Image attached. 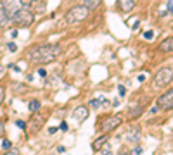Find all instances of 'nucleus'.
Returning <instances> with one entry per match:
<instances>
[{
	"instance_id": "1",
	"label": "nucleus",
	"mask_w": 173,
	"mask_h": 155,
	"mask_svg": "<svg viewBox=\"0 0 173 155\" xmlns=\"http://www.w3.org/2000/svg\"><path fill=\"white\" fill-rule=\"evenodd\" d=\"M61 54H62L61 45H52V43L50 45H35L30 50V59L31 62H38V64H50Z\"/></svg>"
},
{
	"instance_id": "2",
	"label": "nucleus",
	"mask_w": 173,
	"mask_h": 155,
	"mask_svg": "<svg viewBox=\"0 0 173 155\" xmlns=\"http://www.w3.org/2000/svg\"><path fill=\"white\" fill-rule=\"evenodd\" d=\"M11 22L16 28H30L35 22V12L28 7H21L19 11L11 17Z\"/></svg>"
},
{
	"instance_id": "3",
	"label": "nucleus",
	"mask_w": 173,
	"mask_h": 155,
	"mask_svg": "<svg viewBox=\"0 0 173 155\" xmlns=\"http://www.w3.org/2000/svg\"><path fill=\"white\" fill-rule=\"evenodd\" d=\"M88 16H90V11L81 4V5H73L71 7L69 11L64 14V19H66L68 24H80V22L86 21Z\"/></svg>"
},
{
	"instance_id": "4",
	"label": "nucleus",
	"mask_w": 173,
	"mask_h": 155,
	"mask_svg": "<svg viewBox=\"0 0 173 155\" xmlns=\"http://www.w3.org/2000/svg\"><path fill=\"white\" fill-rule=\"evenodd\" d=\"M123 123V117L121 116H104L101 121H99V129L101 133H111L114 129H118Z\"/></svg>"
},
{
	"instance_id": "5",
	"label": "nucleus",
	"mask_w": 173,
	"mask_h": 155,
	"mask_svg": "<svg viewBox=\"0 0 173 155\" xmlns=\"http://www.w3.org/2000/svg\"><path fill=\"white\" fill-rule=\"evenodd\" d=\"M171 81H173V67H163L154 74L152 85H154V88H164Z\"/></svg>"
},
{
	"instance_id": "6",
	"label": "nucleus",
	"mask_w": 173,
	"mask_h": 155,
	"mask_svg": "<svg viewBox=\"0 0 173 155\" xmlns=\"http://www.w3.org/2000/svg\"><path fill=\"white\" fill-rule=\"evenodd\" d=\"M157 109H161V110H171L173 109V88L166 90L157 98Z\"/></svg>"
},
{
	"instance_id": "7",
	"label": "nucleus",
	"mask_w": 173,
	"mask_h": 155,
	"mask_svg": "<svg viewBox=\"0 0 173 155\" xmlns=\"http://www.w3.org/2000/svg\"><path fill=\"white\" fill-rule=\"evenodd\" d=\"M45 124V117H42V116H38L37 112H33L31 119H30V123L26 124V129H30L28 133L30 134H35L38 133L40 129H42V126Z\"/></svg>"
},
{
	"instance_id": "8",
	"label": "nucleus",
	"mask_w": 173,
	"mask_h": 155,
	"mask_svg": "<svg viewBox=\"0 0 173 155\" xmlns=\"http://www.w3.org/2000/svg\"><path fill=\"white\" fill-rule=\"evenodd\" d=\"M0 5L4 7V9H5V12L12 17L23 7V4L19 2V0H0Z\"/></svg>"
},
{
	"instance_id": "9",
	"label": "nucleus",
	"mask_w": 173,
	"mask_h": 155,
	"mask_svg": "<svg viewBox=\"0 0 173 155\" xmlns=\"http://www.w3.org/2000/svg\"><path fill=\"white\" fill-rule=\"evenodd\" d=\"M88 116H90V109L86 107V105H78V107L73 110V117H75L78 123L86 121V119H88Z\"/></svg>"
},
{
	"instance_id": "10",
	"label": "nucleus",
	"mask_w": 173,
	"mask_h": 155,
	"mask_svg": "<svg viewBox=\"0 0 173 155\" xmlns=\"http://www.w3.org/2000/svg\"><path fill=\"white\" fill-rule=\"evenodd\" d=\"M116 5H118V11L126 14V12H132L135 9V2H133V0H118Z\"/></svg>"
},
{
	"instance_id": "11",
	"label": "nucleus",
	"mask_w": 173,
	"mask_h": 155,
	"mask_svg": "<svg viewBox=\"0 0 173 155\" xmlns=\"http://www.w3.org/2000/svg\"><path fill=\"white\" fill-rule=\"evenodd\" d=\"M159 52H163V54H171L173 52V36L164 38V40L159 43Z\"/></svg>"
},
{
	"instance_id": "12",
	"label": "nucleus",
	"mask_w": 173,
	"mask_h": 155,
	"mask_svg": "<svg viewBox=\"0 0 173 155\" xmlns=\"http://www.w3.org/2000/svg\"><path fill=\"white\" fill-rule=\"evenodd\" d=\"M125 140H128L130 143H139V140H140V128H132L128 133L125 134Z\"/></svg>"
},
{
	"instance_id": "13",
	"label": "nucleus",
	"mask_w": 173,
	"mask_h": 155,
	"mask_svg": "<svg viewBox=\"0 0 173 155\" xmlns=\"http://www.w3.org/2000/svg\"><path fill=\"white\" fill-rule=\"evenodd\" d=\"M142 112H144V107H142V105H133V107L128 110V114H126V119H128V121H135V119H139L142 116Z\"/></svg>"
},
{
	"instance_id": "14",
	"label": "nucleus",
	"mask_w": 173,
	"mask_h": 155,
	"mask_svg": "<svg viewBox=\"0 0 173 155\" xmlns=\"http://www.w3.org/2000/svg\"><path fill=\"white\" fill-rule=\"evenodd\" d=\"M108 140H109V134H108V133H102V136H99V138H95V140H94L92 148L95 150V152H99V150L102 148L104 145L108 143Z\"/></svg>"
},
{
	"instance_id": "15",
	"label": "nucleus",
	"mask_w": 173,
	"mask_h": 155,
	"mask_svg": "<svg viewBox=\"0 0 173 155\" xmlns=\"http://www.w3.org/2000/svg\"><path fill=\"white\" fill-rule=\"evenodd\" d=\"M104 0H83L81 4L88 9V11H95V9H99V7L102 5Z\"/></svg>"
},
{
	"instance_id": "16",
	"label": "nucleus",
	"mask_w": 173,
	"mask_h": 155,
	"mask_svg": "<svg viewBox=\"0 0 173 155\" xmlns=\"http://www.w3.org/2000/svg\"><path fill=\"white\" fill-rule=\"evenodd\" d=\"M7 24H11V16L5 12V9L0 5V28L7 26Z\"/></svg>"
},
{
	"instance_id": "17",
	"label": "nucleus",
	"mask_w": 173,
	"mask_h": 155,
	"mask_svg": "<svg viewBox=\"0 0 173 155\" xmlns=\"http://www.w3.org/2000/svg\"><path fill=\"white\" fill-rule=\"evenodd\" d=\"M40 109H42V102H40V100L33 98V100L28 102V110H30L31 114H33V112H38Z\"/></svg>"
},
{
	"instance_id": "18",
	"label": "nucleus",
	"mask_w": 173,
	"mask_h": 155,
	"mask_svg": "<svg viewBox=\"0 0 173 155\" xmlns=\"http://www.w3.org/2000/svg\"><path fill=\"white\" fill-rule=\"evenodd\" d=\"M31 5H35L33 9H35L37 12H42V14H43L45 11H47V5H45V0H33V4H31Z\"/></svg>"
},
{
	"instance_id": "19",
	"label": "nucleus",
	"mask_w": 173,
	"mask_h": 155,
	"mask_svg": "<svg viewBox=\"0 0 173 155\" xmlns=\"http://www.w3.org/2000/svg\"><path fill=\"white\" fill-rule=\"evenodd\" d=\"M99 152H101L102 155H113V148H111L109 145H104V147H102L101 150H99Z\"/></svg>"
},
{
	"instance_id": "20",
	"label": "nucleus",
	"mask_w": 173,
	"mask_h": 155,
	"mask_svg": "<svg viewBox=\"0 0 173 155\" xmlns=\"http://www.w3.org/2000/svg\"><path fill=\"white\" fill-rule=\"evenodd\" d=\"M5 100V86L0 85V107H2V103Z\"/></svg>"
},
{
	"instance_id": "21",
	"label": "nucleus",
	"mask_w": 173,
	"mask_h": 155,
	"mask_svg": "<svg viewBox=\"0 0 173 155\" xmlns=\"http://www.w3.org/2000/svg\"><path fill=\"white\" fill-rule=\"evenodd\" d=\"M88 107H92V109H95V110H97V109L101 107V102H99L97 98H92V100H90V103H88Z\"/></svg>"
},
{
	"instance_id": "22",
	"label": "nucleus",
	"mask_w": 173,
	"mask_h": 155,
	"mask_svg": "<svg viewBox=\"0 0 173 155\" xmlns=\"http://www.w3.org/2000/svg\"><path fill=\"white\" fill-rule=\"evenodd\" d=\"M4 136H5V121L0 119V138H4Z\"/></svg>"
},
{
	"instance_id": "23",
	"label": "nucleus",
	"mask_w": 173,
	"mask_h": 155,
	"mask_svg": "<svg viewBox=\"0 0 173 155\" xmlns=\"http://www.w3.org/2000/svg\"><path fill=\"white\" fill-rule=\"evenodd\" d=\"M2 147H4V150H9V148H12V143H11V140H7V138H2Z\"/></svg>"
},
{
	"instance_id": "24",
	"label": "nucleus",
	"mask_w": 173,
	"mask_h": 155,
	"mask_svg": "<svg viewBox=\"0 0 173 155\" xmlns=\"http://www.w3.org/2000/svg\"><path fill=\"white\" fill-rule=\"evenodd\" d=\"M24 91H26L24 85H21V83H16V93H17V95H23Z\"/></svg>"
},
{
	"instance_id": "25",
	"label": "nucleus",
	"mask_w": 173,
	"mask_h": 155,
	"mask_svg": "<svg viewBox=\"0 0 173 155\" xmlns=\"http://www.w3.org/2000/svg\"><path fill=\"white\" fill-rule=\"evenodd\" d=\"M2 155H19V150H14V148H9V150H5Z\"/></svg>"
},
{
	"instance_id": "26",
	"label": "nucleus",
	"mask_w": 173,
	"mask_h": 155,
	"mask_svg": "<svg viewBox=\"0 0 173 155\" xmlns=\"http://www.w3.org/2000/svg\"><path fill=\"white\" fill-rule=\"evenodd\" d=\"M16 126H17V128H21V129H26V123L21 121V119H17V121H16Z\"/></svg>"
},
{
	"instance_id": "27",
	"label": "nucleus",
	"mask_w": 173,
	"mask_h": 155,
	"mask_svg": "<svg viewBox=\"0 0 173 155\" xmlns=\"http://www.w3.org/2000/svg\"><path fill=\"white\" fill-rule=\"evenodd\" d=\"M144 38H146V40H151V38H154V31H151V29H149V31H146V33H144Z\"/></svg>"
},
{
	"instance_id": "28",
	"label": "nucleus",
	"mask_w": 173,
	"mask_h": 155,
	"mask_svg": "<svg viewBox=\"0 0 173 155\" xmlns=\"http://www.w3.org/2000/svg\"><path fill=\"white\" fill-rule=\"evenodd\" d=\"M7 48H9V52H16V50H17V45H16V43H9V45H7Z\"/></svg>"
},
{
	"instance_id": "29",
	"label": "nucleus",
	"mask_w": 173,
	"mask_h": 155,
	"mask_svg": "<svg viewBox=\"0 0 173 155\" xmlns=\"http://www.w3.org/2000/svg\"><path fill=\"white\" fill-rule=\"evenodd\" d=\"M38 76H40V78H47V71L43 69V67H40V69H38Z\"/></svg>"
},
{
	"instance_id": "30",
	"label": "nucleus",
	"mask_w": 173,
	"mask_h": 155,
	"mask_svg": "<svg viewBox=\"0 0 173 155\" xmlns=\"http://www.w3.org/2000/svg\"><path fill=\"white\" fill-rule=\"evenodd\" d=\"M140 153H142V148H140V147H135V148H133V152H132L130 155H140Z\"/></svg>"
},
{
	"instance_id": "31",
	"label": "nucleus",
	"mask_w": 173,
	"mask_h": 155,
	"mask_svg": "<svg viewBox=\"0 0 173 155\" xmlns=\"http://www.w3.org/2000/svg\"><path fill=\"white\" fill-rule=\"evenodd\" d=\"M19 2L23 4V7H28V5H31L33 4V0H19Z\"/></svg>"
},
{
	"instance_id": "32",
	"label": "nucleus",
	"mask_w": 173,
	"mask_h": 155,
	"mask_svg": "<svg viewBox=\"0 0 173 155\" xmlns=\"http://www.w3.org/2000/svg\"><path fill=\"white\" fill-rule=\"evenodd\" d=\"M168 12L173 14V0H168Z\"/></svg>"
},
{
	"instance_id": "33",
	"label": "nucleus",
	"mask_w": 173,
	"mask_h": 155,
	"mask_svg": "<svg viewBox=\"0 0 173 155\" xmlns=\"http://www.w3.org/2000/svg\"><path fill=\"white\" fill-rule=\"evenodd\" d=\"M59 129H61V131H68V124L62 121V123H61V126H59Z\"/></svg>"
},
{
	"instance_id": "34",
	"label": "nucleus",
	"mask_w": 173,
	"mask_h": 155,
	"mask_svg": "<svg viewBox=\"0 0 173 155\" xmlns=\"http://www.w3.org/2000/svg\"><path fill=\"white\" fill-rule=\"evenodd\" d=\"M118 88H119V95L123 96L125 93H126V88H125V86H118Z\"/></svg>"
},
{
	"instance_id": "35",
	"label": "nucleus",
	"mask_w": 173,
	"mask_h": 155,
	"mask_svg": "<svg viewBox=\"0 0 173 155\" xmlns=\"http://www.w3.org/2000/svg\"><path fill=\"white\" fill-rule=\"evenodd\" d=\"M59 128H55V126H52V128H49V134H54L55 131H57Z\"/></svg>"
},
{
	"instance_id": "36",
	"label": "nucleus",
	"mask_w": 173,
	"mask_h": 155,
	"mask_svg": "<svg viewBox=\"0 0 173 155\" xmlns=\"http://www.w3.org/2000/svg\"><path fill=\"white\" fill-rule=\"evenodd\" d=\"M11 69H14V71H16V72H21V69H19L17 66H14V64H11Z\"/></svg>"
},
{
	"instance_id": "37",
	"label": "nucleus",
	"mask_w": 173,
	"mask_h": 155,
	"mask_svg": "<svg viewBox=\"0 0 173 155\" xmlns=\"http://www.w3.org/2000/svg\"><path fill=\"white\" fill-rule=\"evenodd\" d=\"M11 36H12V38L17 36V29H12V31H11Z\"/></svg>"
},
{
	"instance_id": "38",
	"label": "nucleus",
	"mask_w": 173,
	"mask_h": 155,
	"mask_svg": "<svg viewBox=\"0 0 173 155\" xmlns=\"http://www.w3.org/2000/svg\"><path fill=\"white\" fill-rule=\"evenodd\" d=\"M2 76H4V67L0 66V78H2Z\"/></svg>"
},
{
	"instance_id": "39",
	"label": "nucleus",
	"mask_w": 173,
	"mask_h": 155,
	"mask_svg": "<svg viewBox=\"0 0 173 155\" xmlns=\"http://www.w3.org/2000/svg\"><path fill=\"white\" fill-rule=\"evenodd\" d=\"M119 155H130V153H128V152H121Z\"/></svg>"
},
{
	"instance_id": "40",
	"label": "nucleus",
	"mask_w": 173,
	"mask_h": 155,
	"mask_svg": "<svg viewBox=\"0 0 173 155\" xmlns=\"http://www.w3.org/2000/svg\"><path fill=\"white\" fill-rule=\"evenodd\" d=\"M50 155H54V153H50Z\"/></svg>"
}]
</instances>
